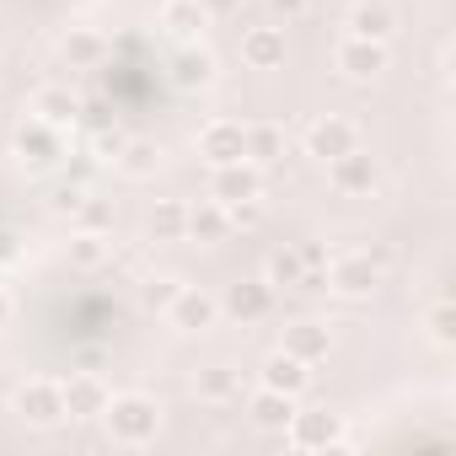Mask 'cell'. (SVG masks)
Segmentation results:
<instances>
[{
    "instance_id": "obj_1",
    "label": "cell",
    "mask_w": 456,
    "mask_h": 456,
    "mask_svg": "<svg viewBox=\"0 0 456 456\" xmlns=\"http://www.w3.org/2000/svg\"><path fill=\"white\" fill-rule=\"evenodd\" d=\"M97 424L108 429L113 445L140 451V445H151V440L161 435V403H156L151 392H113L108 408L97 413Z\"/></svg>"
},
{
    "instance_id": "obj_17",
    "label": "cell",
    "mask_w": 456,
    "mask_h": 456,
    "mask_svg": "<svg viewBox=\"0 0 456 456\" xmlns=\"http://www.w3.org/2000/svg\"><path fill=\"white\" fill-rule=\"evenodd\" d=\"M242 65H248V70H280V65H285V28H280V22L248 28V33H242Z\"/></svg>"
},
{
    "instance_id": "obj_26",
    "label": "cell",
    "mask_w": 456,
    "mask_h": 456,
    "mask_svg": "<svg viewBox=\"0 0 456 456\" xmlns=\"http://www.w3.org/2000/svg\"><path fill=\"white\" fill-rule=\"evenodd\" d=\"M264 280L274 285V296H280V290H301V285H306V264H301V248H296V242L274 248V253H269V264H264Z\"/></svg>"
},
{
    "instance_id": "obj_38",
    "label": "cell",
    "mask_w": 456,
    "mask_h": 456,
    "mask_svg": "<svg viewBox=\"0 0 456 456\" xmlns=\"http://www.w3.org/2000/svg\"><path fill=\"white\" fill-rule=\"evenodd\" d=\"M0 76H6V60H0Z\"/></svg>"
},
{
    "instance_id": "obj_3",
    "label": "cell",
    "mask_w": 456,
    "mask_h": 456,
    "mask_svg": "<svg viewBox=\"0 0 456 456\" xmlns=\"http://www.w3.org/2000/svg\"><path fill=\"white\" fill-rule=\"evenodd\" d=\"M12 413L33 429H54V424H65V387L49 381V376H28L12 392Z\"/></svg>"
},
{
    "instance_id": "obj_2",
    "label": "cell",
    "mask_w": 456,
    "mask_h": 456,
    "mask_svg": "<svg viewBox=\"0 0 456 456\" xmlns=\"http://www.w3.org/2000/svg\"><path fill=\"white\" fill-rule=\"evenodd\" d=\"M381 264H387V253H338V258H328L322 290H333L338 301H370L381 290Z\"/></svg>"
},
{
    "instance_id": "obj_14",
    "label": "cell",
    "mask_w": 456,
    "mask_h": 456,
    "mask_svg": "<svg viewBox=\"0 0 456 456\" xmlns=\"http://www.w3.org/2000/svg\"><path fill=\"white\" fill-rule=\"evenodd\" d=\"M349 38H370V44H392L397 33V12L387 6V0H354L349 6Z\"/></svg>"
},
{
    "instance_id": "obj_30",
    "label": "cell",
    "mask_w": 456,
    "mask_h": 456,
    "mask_svg": "<svg viewBox=\"0 0 456 456\" xmlns=\"http://www.w3.org/2000/svg\"><path fill=\"white\" fill-rule=\"evenodd\" d=\"M76 225H81V232H97V237H113V204L97 199V193H86L81 209H76Z\"/></svg>"
},
{
    "instance_id": "obj_16",
    "label": "cell",
    "mask_w": 456,
    "mask_h": 456,
    "mask_svg": "<svg viewBox=\"0 0 456 456\" xmlns=\"http://www.w3.org/2000/svg\"><path fill=\"white\" fill-rule=\"evenodd\" d=\"M54 49H60V60H65L70 70H97V65L108 60V38H102L97 28H65Z\"/></svg>"
},
{
    "instance_id": "obj_29",
    "label": "cell",
    "mask_w": 456,
    "mask_h": 456,
    "mask_svg": "<svg viewBox=\"0 0 456 456\" xmlns=\"http://www.w3.org/2000/svg\"><path fill=\"white\" fill-rule=\"evenodd\" d=\"M108 253H113V242H108V237H97V232H76V242H70V264H76L81 274L102 269V264H108Z\"/></svg>"
},
{
    "instance_id": "obj_6",
    "label": "cell",
    "mask_w": 456,
    "mask_h": 456,
    "mask_svg": "<svg viewBox=\"0 0 456 456\" xmlns=\"http://www.w3.org/2000/svg\"><path fill=\"white\" fill-rule=\"evenodd\" d=\"M199 156L209 167H232V161H248V124L242 118H209L199 129Z\"/></svg>"
},
{
    "instance_id": "obj_15",
    "label": "cell",
    "mask_w": 456,
    "mask_h": 456,
    "mask_svg": "<svg viewBox=\"0 0 456 456\" xmlns=\"http://www.w3.org/2000/svg\"><path fill=\"white\" fill-rule=\"evenodd\" d=\"M209 22H215V17L199 6V0H161V33L177 38V44H199Z\"/></svg>"
},
{
    "instance_id": "obj_36",
    "label": "cell",
    "mask_w": 456,
    "mask_h": 456,
    "mask_svg": "<svg viewBox=\"0 0 456 456\" xmlns=\"http://www.w3.org/2000/svg\"><path fill=\"white\" fill-rule=\"evenodd\" d=\"M199 6H204L209 17H237V12H242V0H199Z\"/></svg>"
},
{
    "instance_id": "obj_18",
    "label": "cell",
    "mask_w": 456,
    "mask_h": 456,
    "mask_svg": "<svg viewBox=\"0 0 456 456\" xmlns=\"http://www.w3.org/2000/svg\"><path fill=\"white\" fill-rule=\"evenodd\" d=\"M28 113L70 134V129H76V118H81V97H76L70 86H38V92H33V102H28Z\"/></svg>"
},
{
    "instance_id": "obj_7",
    "label": "cell",
    "mask_w": 456,
    "mask_h": 456,
    "mask_svg": "<svg viewBox=\"0 0 456 456\" xmlns=\"http://www.w3.org/2000/svg\"><path fill=\"white\" fill-rule=\"evenodd\" d=\"M161 317H167L177 333H209V328L220 322V296H209V290H199V285H183Z\"/></svg>"
},
{
    "instance_id": "obj_19",
    "label": "cell",
    "mask_w": 456,
    "mask_h": 456,
    "mask_svg": "<svg viewBox=\"0 0 456 456\" xmlns=\"http://www.w3.org/2000/svg\"><path fill=\"white\" fill-rule=\"evenodd\" d=\"M258 387H274V392L301 397V392L312 387V365H306V360H296L290 349H274V354L264 360V370H258Z\"/></svg>"
},
{
    "instance_id": "obj_13",
    "label": "cell",
    "mask_w": 456,
    "mask_h": 456,
    "mask_svg": "<svg viewBox=\"0 0 456 456\" xmlns=\"http://www.w3.org/2000/svg\"><path fill=\"white\" fill-rule=\"evenodd\" d=\"M65 387V419H97L102 408H108V381L97 376V370H76L70 381H60Z\"/></svg>"
},
{
    "instance_id": "obj_22",
    "label": "cell",
    "mask_w": 456,
    "mask_h": 456,
    "mask_svg": "<svg viewBox=\"0 0 456 456\" xmlns=\"http://www.w3.org/2000/svg\"><path fill=\"white\" fill-rule=\"evenodd\" d=\"M296 397L290 392H274V387H258L253 392V403H248V419L258 424V429H274V435H285V424L296 419Z\"/></svg>"
},
{
    "instance_id": "obj_23",
    "label": "cell",
    "mask_w": 456,
    "mask_h": 456,
    "mask_svg": "<svg viewBox=\"0 0 456 456\" xmlns=\"http://www.w3.org/2000/svg\"><path fill=\"white\" fill-rule=\"evenodd\" d=\"M280 349H290L296 360H306V365H322L328 360V349H333V338H328V328L322 322H312V317H301V322H290L285 328V344Z\"/></svg>"
},
{
    "instance_id": "obj_37",
    "label": "cell",
    "mask_w": 456,
    "mask_h": 456,
    "mask_svg": "<svg viewBox=\"0 0 456 456\" xmlns=\"http://www.w3.org/2000/svg\"><path fill=\"white\" fill-rule=\"evenodd\" d=\"M6 322H12V296L0 290V328H6Z\"/></svg>"
},
{
    "instance_id": "obj_9",
    "label": "cell",
    "mask_w": 456,
    "mask_h": 456,
    "mask_svg": "<svg viewBox=\"0 0 456 456\" xmlns=\"http://www.w3.org/2000/svg\"><path fill=\"white\" fill-rule=\"evenodd\" d=\"M269 312H274V285L269 280H237V285H225V296H220V317L264 322Z\"/></svg>"
},
{
    "instance_id": "obj_5",
    "label": "cell",
    "mask_w": 456,
    "mask_h": 456,
    "mask_svg": "<svg viewBox=\"0 0 456 456\" xmlns=\"http://www.w3.org/2000/svg\"><path fill=\"white\" fill-rule=\"evenodd\" d=\"M285 445H296V451H328V445H344V419L328 413V408H296V419L285 424Z\"/></svg>"
},
{
    "instance_id": "obj_34",
    "label": "cell",
    "mask_w": 456,
    "mask_h": 456,
    "mask_svg": "<svg viewBox=\"0 0 456 456\" xmlns=\"http://www.w3.org/2000/svg\"><path fill=\"white\" fill-rule=\"evenodd\" d=\"M269 12H274V22H280V28H296V22H306L312 0H269Z\"/></svg>"
},
{
    "instance_id": "obj_35",
    "label": "cell",
    "mask_w": 456,
    "mask_h": 456,
    "mask_svg": "<svg viewBox=\"0 0 456 456\" xmlns=\"http://www.w3.org/2000/svg\"><path fill=\"white\" fill-rule=\"evenodd\" d=\"M81 199H86V188H81V183H65V188L54 193V215H76Z\"/></svg>"
},
{
    "instance_id": "obj_24",
    "label": "cell",
    "mask_w": 456,
    "mask_h": 456,
    "mask_svg": "<svg viewBox=\"0 0 456 456\" xmlns=\"http://www.w3.org/2000/svg\"><path fill=\"white\" fill-rule=\"evenodd\" d=\"M113 167H118L129 183H145V177L161 172V145H156V140H124V145L113 151Z\"/></svg>"
},
{
    "instance_id": "obj_27",
    "label": "cell",
    "mask_w": 456,
    "mask_h": 456,
    "mask_svg": "<svg viewBox=\"0 0 456 456\" xmlns=\"http://www.w3.org/2000/svg\"><path fill=\"white\" fill-rule=\"evenodd\" d=\"M172 81H177L183 92L209 86V81H215V54H209V49H199V44H183L177 65H172Z\"/></svg>"
},
{
    "instance_id": "obj_28",
    "label": "cell",
    "mask_w": 456,
    "mask_h": 456,
    "mask_svg": "<svg viewBox=\"0 0 456 456\" xmlns=\"http://www.w3.org/2000/svg\"><path fill=\"white\" fill-rule=\"evenodd\" d=\"M285 129L280 124H248V161L253 167H274V161H285Z\"/></svg>"
},
{
    "instance_id": "obj_33",
    "label": "cell",
    "mask_w": 456,
    "mask_h": 456,
    "mask_svg": "<svg viewBox=\"0 0 456 456\" xmlns=\"http://www.w3.org/2000/svg\"><path fill=\"white\" fill-rule=\"evenodd\" d=\"M225 215H232V232H253V225H264L269 204H264V193H258V199H237V204H225Z\"/></svg>"
},
{
    "instance_id": "obj_25",
    "label": "cell",
    "mask_w": 456,
    "mask_h": 456,
    "mask_svg": "<svg viewBox=\"0 0 456 456\" xmlns=\"http://www.w3.org/2000/svg\"><path fill=\"white\" fill-rule=\"evenodd\" d=\"M188 232V204L183 199H156V209L145 215V237L151 242H183Z\"/></svg>"
},
{
    "instance_id": "obj_32",
    "label": "cell",
    "mask_w": 456,
    "mask_h": 456,
    "mask_svg": "<svg viewBox=\"0 0 456 456\" xmlns=\"http://www.w3.org/2000/svg\"><path fill=\"white\" fill-rule=\"evenodd\" d=\"M177 290H183V280H172V274H151V280L140 285V306H145V312H167Z\"/></svg>"
},
{
    "instance_id": "obj_11",
    "label": "cell",
    "mask_w": 456,
    "mask_h": 456,
    "mask_svg": "<svg viewBox=\"0 0 456 456\" xmlns=\"http://www.w3.org/2000/svg\"><path fill=\"white\" fill-rule=\"evenodd\" d=\"M258 193H264V167H253V161L209 167V199L215 204H237V199H258Z\"/></svg>"
},
{
    "instance_id": "obj_10",
    "label": "cell",
    "mask_w": 456,
    "mask_h": 456,
    "mask_svg": "<svg viewBox=\"0 0 456 456\" xmlns=\"http://www.w3.org/2000/svg\"><path fill=\"white\" fill-rule=\"evenodd\" d=\"M387 44H370V38H349L344 33V44L333 49V65H338V76L344 81H376L381 70H387Z\"/></svg>"
},
{
    "instance_id": "obj_20",
    "label": "cell",
    "mask_w": 456,
    "mask_h": 456,
    "mask_svg": "<svg viewBox=\"0 0 456 456\" xmlns=\"http://www.w3.org/2000/svg\"><path fill=\"white\" fill-rule=\"evenodd\" d=\"M183 237H188V242H204V248L225 242V237H232V215H225V204H215V199L188 204V232H183Z\"/></svg>"
},
{
    "instance_id": "obj_21",
    "label": "cell",
    "mask_w": 456,
    "mask_h": 456,
    "mask_svg": "<svg viewBox=\"0 0 456 456\" xmlns=\"http://www.w3.org/2000/svg\"><path fill=\"white\" fill-rule=\"evenodd\" d=\"M193 392H199V403H209V408L242 403V370H232V365H204V370L193 376Z\"/></svg>"
},
{
    "instance_id": "obj_8",
    "label": "cell",
    "mask_w": 456,
    "mask_h": 456,
    "mask_svg": "<svg viewBox=\"0 0 456 456\" xmlns=\"http://www.w3.org/2000/svg\"><path fill=\"white\" fill-rule=\"evenodd\" d=\"M328 167V183H333V193H344V199H365V193H376V183H381V172H376V161L354 145V151H344V156H333V161H322Z\"/></svg>"
},
{
    "instance_id": "obj_31",
    "label": "cell",
    "mask_w": 456,
    "mask_h": 456,
    "mask_svg": "<svg viewBox=\"0 0 456 456\" xmlns=\"http://www.w3.org/2000/svg\"><path fill=\"white\" fill-rule=\"evenodd\" d=\"M424 333H429V344H440V349L456 344V312H451V301H435V306L424 312Z\"/></svg>"
},
{
    "instance_id": "obj_12",
    "label": "cell",
    "mask_w": 456,
    "mask_h": 456,
    "mask_svg": "<svg viewBox=\"0 0 456 456\" xmlns=\"http://www.w3.org/2000/svg\"><path fill=\"white\" fill-rule=\"evenodd\" d=\"M354 145H360V124L344 118V113H328V118H317L306 129V156H317V161H333V156H344Z\"/></svg>"
},
{
    "instance_id": "obj_4",
    "label": "cell",
    "mask_w": 456,
    "mask_h": 456,
    "mask_svg": "<svg viewBox=\"0 0 456 456\" xmlns=\"http://www.w3.org/2000/svg\"><path fill=\"white\" fill-rule=\"evenodd\" d=\"M12 156L28 167V172H49V167H60V156H65V129H54V124H44V118H22L17 124V134H12Z\"/></svg>"
}]
</instances>
